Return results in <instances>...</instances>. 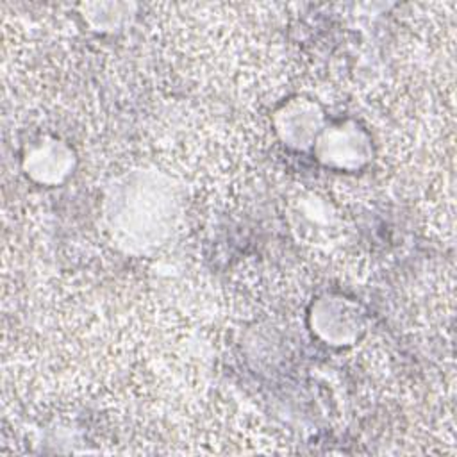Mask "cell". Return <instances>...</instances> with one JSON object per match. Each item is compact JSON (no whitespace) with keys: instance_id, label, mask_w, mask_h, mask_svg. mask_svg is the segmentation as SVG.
<instances>
[{"instance_id":"obj_1","label":"cell","mask_w":457,"mask_h":457,"mask_svg":"<svg viewBox=\"0 0 457 457\" xmlns=\"http://www.w3.org/2000/svg\"><path fill=\"white\" fill-rule=\"evenodd\" d=\"M312 150L325 166L346 171L362 168L371 157L370 137L353 121L325 127L318 134Z\"/></svg>"},{"instance_id":"obj_2","label":"cell","mask_w":457,"mask_h":457,"mask_svg":"<svg viewBox=\"0 0 457 457\" xmlns=\"http://www.w3.org/2000/svg\"><path fill=\"white\" fill-rule=\"evenodd\" d=\"M311 327L325 343L343 346L359 337L362 316L353 302L337 295H327L312 303Z\"/></svg>"},{"instance_id":"obj_3","label":"cell","mask_w":457,"mask_h":457,"mask_svg":"<svg viewBox=\"0 0 457 457\" xmlns=\"http://www.w3.org/2000/svg\"><path fill=\"white\" fill-rule=\"evenodd\" d=\"M275 129L287 146H312L323 130L321 109L311 100L293 98L275 112Z\"/></svg>"},{"instance_id":"obj_4","label":"cell","mask_w":457,"mask_h":457,"mask_svg":"<svg viewBox=\"0 0 457 457\" xmlns=\"http://www.w3.org/2000/svg\"><path fill=\"white\" fill-rule=\"evenodd\" d=\"M73 168L71 148L54 137L30 146L23 155V171L36 182L55 186L62 182Z\"/></svg>"}]
</instances>
